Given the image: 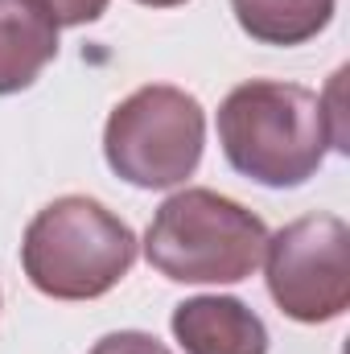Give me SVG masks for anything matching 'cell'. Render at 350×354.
Segmentation results:
<instances>
[{"label": "cell", "mask_w": 350, "mask_h": 354, "mask_svg": "<svg viewBox=\"0 0 350 354\" xmlns=\"http://www.w3.org/2000/svg\"><path fill=\"white\" fill-rule=\"evenodd\" d=\"M219 145L235 174L268 189L305 185L334 149L322 95L297 83L252 79L219 107Z\"/></svg>", "instance_id": "cell-1"}, {"label": "cell", "mask_w": 350, "mask_h": 354, "mask_svg": "<svg viewBox=\"0 0 350 354\" xmlns=\"http://www.w3.org/2000/svg\"><path fill=\"white\" fill-rule=\"evenodd\" d=\"M58 58V21L37 0H0V95L33 87Z\"/></svg>", "instance_id": "cell-7"}, {"label": "cell", "mask_w": 350, "mask_h": 354, "mask_svg": "<svg viewBox=\"0 0 350 354\" xmlns=\"http://www.w3.org/2000/svg\"><path fill=\"white\" fill-rule=\"evenodd\" d=\"M206 149V111L181 87L149 83L120 99L103 124L111 174L136 189H174L194 177Z\"/></svg>", "instance_id": "cell-4"}, {"label": "cell", "mask_w": 350, "mask_h": 354, "mask_svg": "<svg viewBox=\"0 0 350 354\" xmlns=\"http://www.w3.org/2000/svg\"><path fill=\"white\" fill-rule=\"evenodd\" d=\"M264 280L276 309L301 326L338 322L350 309V227L338 214H305L264 243Z\"/></svg>", "instance_id": "cell-5"}, {"label": "cell", "mask_w": 350, "mask_h": 354, "mask_svg": "<svg viewBox=\"0 0 350 354\" xmlns=\"http://www.w3.org/2000/svg\"><path fill=\"white\" fill-rule=\"evenodd\" d=\"M136 231L99 198L66 194L42 206L21 239V268L42 297L95 301L136 264Z\"/></svg>", "instance_id": "cell-2"}, {"label": "cell", "mask_w": 350, "mask_h": 354, "mask_svg": "<svg viewBox=\"0 0 350 354\" xmlns=\"http://www.w3.org/2000/svg\"><path fill=\"white\" fill-rule=\"evenodd\" d=\"M87 354H174L165 342H157L153 334L145 330H116V334H103Z\"/></svg>", "instance_id": "cell-9"}, {"label": "cell", "mask_w": 350, "mask_h": 354, "mask_svg": "<svg viewBox=\"0 0 350 354\" xmlns=\"http://www.w3.org/2000/svg\"><path fill=\"white\" fill-rule=\"evenodd\" d=\"M169 330L185 354H268V326L239 297H190L174 305Z\"/></svg>", "instance_id": "cell-6"}, {"label": "cell", "mask_w": 350, "mask_h": 354, "mask_svg": "<svg viewBox=\"0 0 350 354\" xmlns=\"http://www.w3.org/2000/svg\"><path fill=\"white\" fill-rule=\"evenodd\" d=\"M268 227L243 202L185 185L169 194L149 231H145V260L174 284H239L264 260Z\"/></svg>", "instance_id": "cell-3"}, {"label": "cell", "mask_w": 350, "mask_h": 354, "mask_svg": "<svg viewBox=\"0 0 350 354\" xmlns=\"http://www.w3.org/2000/svg\"><path fill=\"white\" fill-rule=\"evenodd\" d=\"M37 4L58 21V29L62 25H91L107 12V0H37Z\"/></svg>", "instance_id": "cell-10"}, {"label": "cell", "mask_w": 350, "mask_h": 354, "mask_svg": "<svg viewBox=\"0 0 350 354\" xmlns=\"http://www.w3.org/2000/svg\"><path fill=\"white\" fill-rule=\"evenodd\" d=\"M231 12L252 41L284 50L313 41L334 17V0H231Z\"/></svg>", "instance_id": "cell-8"}, {"label": "cell", "mask_w": 350, "mask_h": 354, "mask_svg": "<svg viewBox=\"0 0 350 354\" xmlns=\"http://www.w3.org/2000/svg\"><path fill=\"white\" fill-rule=\"evenodd\" d=\"M136 4H145V8H177L185 0H136Z\"/></svg>", "instance_id": "cell-11"}]
</instances>
